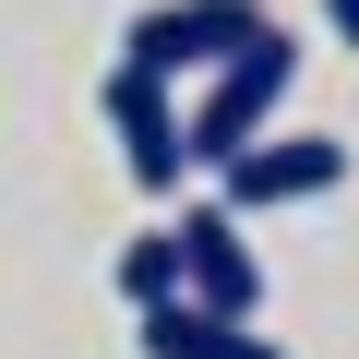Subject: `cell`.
<instances>
[{
    "mask_svg": "<svg viewBox=\"0 0 359 359\" xmlns=\"http://www.w3.org/2000/svg\"><path fill=\"white\" fill-rule=\"evenodd\" d=\"M287 84H299V36L287 25H264L240 60H216L204 96H192V168H228L240 144H264L276 108H287Z\"/></svg>",
    "mask_w": 359,
    "mask_h": 359,
    "instance_id": "cell-1",
    "label": "cell"
},
{
    "mask_svg": "<svg viewBox=\"0 0 359 359\" xmlns=\"http://www.w3.org/2000/svg\"><path fill=\"white\" fill-rule=\"evenodd\" d=\"M96 108H108V132H120V168L144 180V192H180V168H192V108L168 96V72L120 48V72L96 84Z\"/></svg>",
    "mask_w": 359,
    "mask_h": 359,
    "instance_id": "cell-2",
    "label": "cell"
},
{
    "mask_svg": "<svg viewBox=\"0 0 359 359\" xmlns=\"http://www.w3.org/2000/svg\"><path fill=\"white\" fill-rule=\"evenodd\" d=\"M264 25H276L264 0H156V13H132V36H120V48H132V60H156V72L180 84V72H216V60H240Z\"/></svg>",
    "mask_w": 359,
    "mask_h": 359,
    "instance_id": "cell-3",
    "label": "cell"
},
{
    "mask_svg": "<svg viewBox=\"0 0 359 359\" xmlns=\"http://www.w3.org/2000/svg\"><path fill=\"white\" fill-rule=\"evenodd\" d=\"M335 180H347V144H335V132H264V144H240V156L216 168V192H228L240 216H276V204L335 192Z\"/></svg>",
    "mask_w": 359,
    "mask_h": 359,
    "instance_id": "cell-4",
    "label": "cell"
},
{
    "mask_svg": "<svg viewBox=\"0 0 359 359\" xmlns=\"http://www.w3.org/2000/svg\"><path fill=\"white\" fill-rule=\"evenodd\" d=\"M180 287L216 299V311H264V264H252L228 192H216V204H180Z\"/></svg>",
    "mask_w": 359,
    "mask_h": 359,
    "instance_id": "cell-5",
    "label": "cell"
},
{
    "mask_svg": "<svg viewBox=\"0 0 359 359\" xmlns=\"http://www.w3.org/2000/svg\"><path fill=\"white\" fill-rule=\"evenodd\" d=\"M132 323H144V359H287L276 335H252V311H216L192 287H180V299H144Z\"/></svg>",
    "mask_w": 359,
    "mask_h": 359,
    "instance_id": "cell-6",
    "label": "cell"
},
{
    "mask_svg": "<svg viewBox=\"0 0 359 359\" xmlns=\"http://www.w3.org/2000/svg\"><path fill=\"white\" fill-rule=\"evenodd\" d=\"M120 299L144 311V299H180V228H144L132 252H120Z\"/></svg>",
    "mask_w": 359,
    "mask_h": 359,
    "instance_id": "cell-7",
    "label": "cell"
},
{
    "mask_svg": "<svg viewBox=\"0 0 359 359\" xmlns=\"http://www.w3.org/2000/svg\"><path fill=\"white\" fill-rule=\"evenodd\" d=\"M323 25H335V48H359V0H323Z\"/></svg>",
    "mask_w": 359,
    "mask_h": 359,
    "instance_id": "cell-8",
    "label": "cell"
}]
</instances>
